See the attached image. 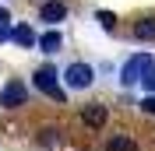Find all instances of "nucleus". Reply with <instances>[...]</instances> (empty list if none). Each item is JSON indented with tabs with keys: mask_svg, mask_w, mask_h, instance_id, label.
I'll return each mask as SVG.
<instances>
[{
	"mask_svg": "<svg viewBox=\"0 0 155 151\" xmlns=\"http://www.w3.org/2000/svg\"><path fill=\"white\" fill-rule=\"evenodd\" d=\"M57 77H60V74H57V67L42 63V67L35 70V74H32V85H35L39 92H42V95H49L53 102H64V88L57 85Z\"/></svg>",
	"mask_w": 155,
	"mask_h": 151,
	"instance_id": "obj_1",
	"label": "nucleus"
},
{
	"mask_svg": "<svg viewBox=\"0 0 155 151\" xmlns=\"http://www.w3.org/2000/svg\"><path fill=\"white\" fill-rule=\"evenodd\" d=\"M152 67H155V63H152V56H148V53H137V56H130V60L124 63V70H120V81L130 88V85H137V81H141V77L152 70Z\"/></svg>",
	"mask_w": 155,
	"mask_h": 151,
	"instance_id": "obj_2",
	"label": "nucleus"
},
{
	"mask_svg": "<svg viewBox=\"0 0 155 151\" xmlns=\"http://www.w3.org/2000/svg\"><path fill=\"white\" fill-rule=\"evenodd\" d=\"M92 81H95V70L88 63H71L67 70H64V85L74 88V92H85V88H92Z\"/></svg>",
	"mask_w": 155,
	"mask_h": 151,
	"instance_id": "obj_3",
	"label": "nucleus"
},
{
	"mask_svg": "<svg viewBox=\"0 0 155 151\" xmlns=\"http://www.w3.org/2000/svg\"><path fill=\"white\" fill-rule=\"evenodd\" d=\"M28 102V88L21 85V81H7L4 85V92H0V105L4 109H18V105Z\"/></svg>",
	"mask_w": 155,
	"mask_h": 151,
	"instance_id": "obj_4",
	"label": "nucleus"
},
{
	"mask_svg": "<svg viewBox=\"0 0 155 151\" xmlns=\"http://www.w3.org/2000/svg\"><path fill=\"white\" fill-rule=\"evenodd\" d=\"M106 120H109V113H106V105H99V102H88L81 109V123H85L88 130H102Z\"/></svg>",
	"mask_w": 155,
	"mask_h": 151,
	"instance_id": "obj_5",
	"label": "nucleus"
},
{
	"mask_svg": "<svg viewBox=\"0 0 155 151\" xmlns=\"http://www.w3.org/2000/svg\"><path fill=\"white\" fill-rule=\"evenodd\" d=\"M67 18V7L60 4V0H46L42 7H39V21H46V25H57V21Z\"/></svg>",
	"mask_w": 155,
	"mask_h": 151,
	"instance_id": "obj_6",
	"label": "nucleus"
},
{
	"mask_svg": "<svg viewBox=\"0 0 155 151\" xmlns=\"http://www.w3.org/2000/svg\"><path fill=\"white\" fill-rule=\"evenodd\" d=\"M106 151H137V144H134L130 133H113L106 141Z\"/></svg>",
	"mask_w": 155,
	"mask_h": 151,
	"instance_id": "obj_7",
	"label": "nucleus"
},
{
	"mask_svg": "<svg viewBox=\"0 0 155 151\" xmlns=\"http://www.w3.org/2000/svg\"><path fill=\"white\" fill-rule=\"evenodd\" d=\"M11 39H14L18 46H25V49L35 46V32H32L28 25H14V28H11Z\"/></svg>",
	"mask_w": 155,
	"mask_h": 151,
	"instance_id": "obj_8",
	"label": "nucleus"
},
{
	"mask_svg": "<svg viewBox=\"0 0 155 151\" xmlns=\"http://www.w3.org/2000/svg\"><path fill=\"white\" fill-rule=\"evenodd\" d=\"M134 39H141V42H152L155 39V18H141L134 25Z\"/></svg>",
	"mask_w": 155,
	"mask_h": 151,
	"instance_id": "obj_9",
	"label": "nucleus"
},
{
	"mask_svg": "<svg viewBox=\"0 0 155 151\" xmlns=\"http://www.w3.org/2000/svg\"><path fill=\"white\" fill-rule=\"evenodd\" d=\"M60 46H64L60 32H42V35H39V49H42V53H57Z\"/></svg>",
	"mask_w": 155,
	"mask_h": 151,
	"instance_id": "obj_10",
	"label": "nucleus"
},
{
	"mask_svg": "<svg viewBox=\"0 0 155 151\" xmlns=\"http://www.w3.org/2000/svg\"><path fill=\"white\" fill-rule=\"evenodd\" d=\"M95 18H99V25H102V28H113V25H116V14H113V11H99Z\"/></svg>",
	"mask_w": 155,
	"mask_h": 151,
	"instance_id": "obj_11",
	"label": "nucleus"
},
{
	"mask_svg": "<svg viewBox=\"0 0 155 151\" xmlns=\"http://www.w3.org/2000/svg\"><path fill=\"white\" fill-rule=\"evenodd\" d=\"M141 81H145V88H148V92H152V95H155V67H152V70H148V74H145V77H141Z\"/></svg>",
	"mask_w": 155,
	"mask_h": 151,
	"instance_id": "obj_12",
	"label": "nucleus"
},
{
	"mask_svg": "<svg viewBox=\"0 0 155 151\" xmlns=\"http://www.w3.org/2000/svg\"><path fill=\"white\" fill-rule=\"evenodd\" d=\"M39 141H42V144H57V130H53V127H49V130H42V137H39Z\"/></svg>",
	"mask_w": 155,
	"mask_h": 151,
	"instance_id": "obj_13",
	"label": "nucleus"
},
{
	"mask_svg": "<svg viewBox=\"0 0 155 151\" xmlns=\"http://www.w3.org/2000/svg\"><path fill=\"white\" fill-rule=\"evenodd\" d=\"M141 109H145V113H148V116H155V95H148L145 102H141Z\"/></svg>",
	"mask_w": 155,
	"mask_h": 151,
	"instance_id": "obj_14",
	"label": "nucleus"
},
{
	"mask_svg": "<svg viewBox=\"0 0 155 151\" xmlns=\"http://www.w3.org/2000/svg\"><path fill=\"white\" fill-rule=\"evenodd\" d=\"M7 21H11V18H7V11L0 7V25H7Z\"/></svg>",
	"mask_w": 155,
	"mask_h": 151,
	"instance_id": "obj_15",
	"label": "nucleus"
}]
</instances>
